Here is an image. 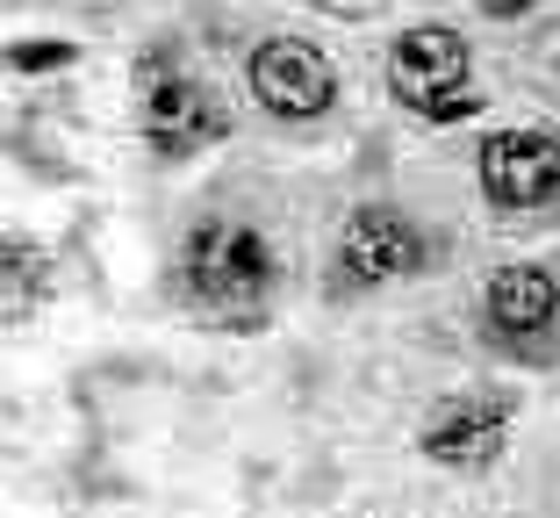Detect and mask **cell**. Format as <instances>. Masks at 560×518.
I'll return each mask as SVG.
<instances>
[{
  "instance_id": "ba28073f",
  "label": "cell",
  "mask_w": 560,
  "mask_h": 518,
  "mask_svg": "<svg viewBox=\"0 0 560 518\" xmlns=\"http://www.w3.org/2000/svg\"><path fill=\"white\" fill-rule=\"evenodd\" d=\"M517 411H525L517 382H467L445 403H431V418L417 425V453L445 475H489L511 447Z\"/></svg>"
},
{
  "instance_id": "7c38bea8",
  "label": "cell",
  "mask_w": 560,
  "mask_h": 518,
  "mask_svg": "<svg viewBox=\"0 0 560 518\" xmlns=\"http://www.w3.org/2000/svg\"><path fill=\"white\" fill-rule=\"evenodd\" d=\"M546 0H475V15H489V22H525V15H539Z\"/></svg>"
},
{
  "instance_id": "6da1fadb",
  "label": "cell",
  "mask_w": 560,
  "mask_h": 518,
  "mask_svg": "<svg viewBox=\"0 0 560 518\" xmlns=\"http://www.w3.org/2000/svg\"><path fill=\"white\" fill-rule=\"evenodd\" d=\"M280 281H288L280 245L231 209H209V217L187 223L180 245H173V274H165L173 302L209 332H266Z\"/></svg>"
},
{
  "instance_id": "9c48e42d",
  "label": "cell",
  "mask_w": 560,
  "mask_h": 518,
  "mask_svg": "<svg viewBox=\"0 0 560 518\" xmlns=\"http://www.w3.org/2000/svg\"><path fill=\"white\" fill-rule=\"evenodd\" d=\"M50 252L36 245L30 231H8V245H0V310H8V324H30L36 310H44L50 296Z\"/></svg>"
},
{
  "instance_id": "52a82bcc",
  "label": "cell",
  "mask_w": 560,
  "mask_h": 518,
  "mask_svg": "<svg viewBox=\"0 0 560 518\" xmlns=\"http://www.w3.org/2000/svg\"><path fill=\"white\" fill-rule=\"evenodd\" d=\"M475 195L503 231L560 223V130L511 123L475 145Z\"/></svg>"
},
{
  "instance_id": "8fae6325",
  "label": "cell",
  "mask_w": 560,
  "mask_h": 518,
  "mask_svg": "<svg viewBox=\"0 0 560 518\" xmlns=\"http://www.w3.org/2000/svg\"><path fill=\"white\" fill-rule=\"evenodd\" d=\"M316 15H330V22H381L396 0H310Z\"/></svg>"
},
{
  "instance_id": "277c9868",
  "label": "cell",
  "mask_w": 560,
  "mask_h": 518,
  "mask_svg": "<svg viewBox=\"0 0 560 518\" xmlns=\"http://www.w3.org/2000/svg\"><path fill=\"white\" fill-rule=\"evenodd\" d=\"M475 346L517 375L560 368V260H503L481 274Z\"/></svg>"
},
{
  "instance_id": "5b68a950",
  "label": "cell",
  "mask_w": 560,
  "mask_h": 518,
  "mask_svg": "<svg viewBox=\"0 0 560 518\" xmlns=\"http://www.w3.org/2000/svg\"><path fill=\"white\" fill-rule=\"evenodd\" d=\"M388 101L410 108L431 130H460L481 116V87H475V44L453 22H410V30L388 36Z\"/></svg>"
},
{
  "instance_id": "8992f818",
  "label": "cell",
  "mask_w": 560,
  "mask_h": 518,
  "mask_svg": "<svg viewBox=\"0 0 560 518\" xmlns=\"http://www.w3.org/2000/svg\"><path fill=\"white\" fill-rule=\"evenodd\" d=\"M245 101L280 137H324L346 108V80H338V66L316 36L273 30L245 50Z\"/></svg>"
},
{
  "instance_id": "3957f363",
  "label": "cell",
  "mask_w": 560,
  "mask_h": 518,
  "mask_svg": "<svg viewBox=\"0 0 560 518\" xmlns=\"http://www.w3.org/2000/svg\"><path fill=\"white\" fill-rule=\"evenodd\" d=\"M130 130L151 145L159 166H187V159L223 145L237 130V116L201 72L180 66L173 44H144L130 66Z\"/></svg>"
},
{
  "instance_id": "7a4b0ae2",
  "label": "cell",
  "mask_w": 560,
  "mask_h": 518,
  "mask_svg": "<svg viewBox=\"0 0 560 518\" xmlns=\"http://www.w3.org/2000/svg\"><path fill=\"white\" fill-rule=\"evenodd\" d=\"M445 267V238L431 231L424 217H410L402 202H360L338 217L324 245V274H316V296L330 310H346V302H374L388 288H410L424 274Z\"/></svg>"
},
{
  "instance_id": "30bf717a",
  "label": "cell",
  "mask_w": 560,
  "mask_h": 518,
  "mask_svg": "<svg viewBox=\"0 0 560 518\" xmlns=\"http://www.w3.org/2000/svg\"><path fill=\"white\" fill-rule=\"evenodd\" d=\"M72 66H80L72 36H15L8 44V72H22V80H50V72H72Z\"/></svg>"
}]
</instances>
